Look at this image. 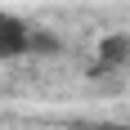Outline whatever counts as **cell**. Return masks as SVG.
Instances as JSON below:
<instances>
[{
  "mask_svg": "<svg viewBox=\"0 0 130 130\" xmlns=\"http://www.w3.org/2000/svg\"><path fill=\"white\" fill-rule=\"evenodd\" d=\"M31 45H36L31 23L13 9H0V63H13V58L31 54Z\"/></svg>",
  "mask_w": 130,
  "mask_h": 130,
  "instance_id": "6da1fadb",
  "label": "cell"
},
{
  "mask_svg": "<svg viewBox=\"0 0 130 130\" xmlns=\"http://www.w3.org/2000/svg\"><path fill=\"white\" fill-rule=\"evenodd\" d=\"M99 54H103V63H121L130 54V36H108L103 45H99Z\"/></svg>",
  "mask_w": 130,
  "mask_h": 130,
  "instance_id": "7a4b0ae2",
  "label": "cell"
}]
</instances>
